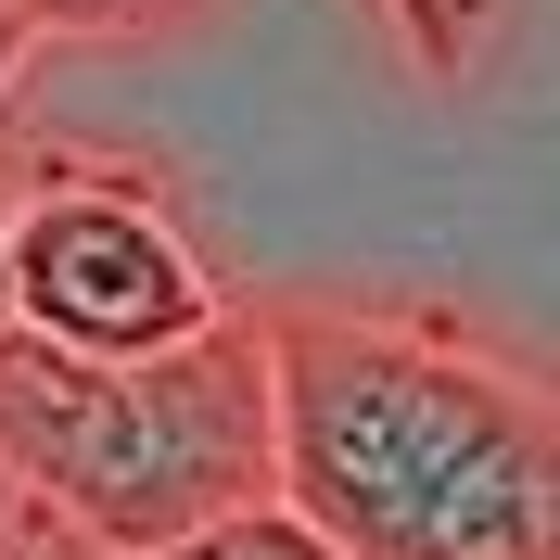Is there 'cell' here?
Wrapping results in <instances>:
<instances>
[{
    "instance_id": "cell-5",
    "label": "cell",
    "mask_w": 560,
    "mask_h": 560,
    "mask_svg": "<svg viewBox=\"0 0 560 560\" xmlns=\"http://www.w3.org/2000/svg\"><path fill=\"white\" fill-rule=\"evenodd\" d=\"M38 38H166V26H205L217 0H13Z\"/></svg>"
},
{
    "instance_id": "cell-3",
    "label": "cell",
    "mask_w": 560,
    "mask_h": 560,
    "mask_svg": "<svg viewBox=\"0 0 560 560\" xmlns=\"http://www.w3.org/2000/svg\"><path fill=\"white\" fill-rule=\"evenodd\" d=\"M230 306L205 268V243L178 230L140 178L103 166H38L0 205V318L77 357H128V345H178Z\"/></svg>"
},
{
    "instance_id": "cell-4",
    "label": "cell",
    "mask_w": 560,
    "mask_h": 560,
    "mask_svg": "<svg viewBox=\"0 0 560 560\" xmlns=\"http://www.w3.org/2000/svg\"><path fill=\"white\" fill-rule=\"evenodd\" d=\"M153 560H345V548H331V535H306L280 497H243V510H217V523L166 535Z\"/></svg>"
},
{
    "instance_id": "cell-2",
    "label": "cell",
    "mask_w": 560,
    "mask_h": 560,
    "mask_svg": "<svg viewBox=\"0 0 560 560\" xmlns=\"http://www.w3.org/2000/svg\"><path fill=\"white\" fill-rule=\"evenodd\" d=\"M0 471L38 523L103 560H153L166 535L268 497V357L255 318L217 306L178 345L77 357L0 318Z\"/></svg>"
},
{
    "instance_id": "cell-6",
    "label": "cell",
    "mask_w": 560,
    "mask_h": 560,
    "mask_svg": "<svg viewBox=\"0 0 560 560\" xmlns=\"http://www.w3.org/2000/svg\"><path fill=\"white\" fill-rule=\"evenodd\" d=\"M395 13H408L420 65H433V77H458V13H446V0H395Z\"/></svg>"
},
{
    "instance_id": "cell-1",
    "label": "cell",
    "mask_w": 560,
    "mask_h": 560,
    "mask_svg": "<svg viewBox=\"0 0 560 560\" xmlns=\"http://www.w3.org/2000/svg\"><path fill=\"white\" fill-rule=\"evenodd\" d=\"M268 497L345 560H560L548 383L446 318H255Z\"/></svg>"
},
{
    "instance_id": "cell-7",
    "label": "cell",
    "mask_w": 560,
    "mask_h": 560,
    "mask_svg": "<svg viewBox=\"0 0 560 560\" xmlns=\"http://www.w3.org/2000/svg\"><path fill=\"white\" fill-rule=\"evenodd\" d=\"M26 51H38V26L13 13V0H0V103H13V77H26Z\"/></svg>"
}]
</instances>
